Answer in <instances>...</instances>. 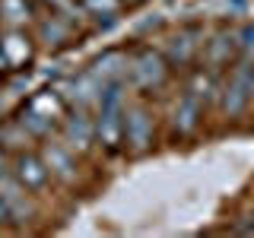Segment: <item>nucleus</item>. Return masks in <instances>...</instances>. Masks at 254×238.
<instances>
[{"instance_id": "11", "label": "nucleus", "mask_w": 254, "mask_h": 238, "mask_svg": "<svg viewBox=\"0 0 254 238\" xmlns=\"http://www.w3.org/2000/svg\"><path fill=\"white\" fill-rule=\"evenodd\" d=\"M26 108H32L35 115L48 118L51 124H58V118H61V99H58V95H51V92H42V95H35V99H32Z\"/></svg>"}, {"instance_id": "4", "label": "nucleus", "mask_w": 254, "mask_h": 238, "mask_svg": "<svg viewBox=\"0 0 254 238\" xmlns=\"http://www.w3.org/2000/svg\"><path fill=\"white\" fill-rule=\"evenodd\" d=\"M95 137V124H92V118L86 115L83 108H76L73 115H70V121H67V140H70V149H89V143Z\"/></svg>"}, {"instance_id": "14", "label": "nucleus", "mask_w": 254, "mask_h": 238, "mask_svg": "<svg viewBox=\"0 0 254 238\" xmlns=\"http://www.w3.org/2000/svg\"><path fill=\"white\" fill-rule=\"evenodd\" d=\"M83 3L95 16H108V19H115V13L121 10V0H83Z\"/></svg>"}, {"instance_id": "7", "label": "nucleus", "mask_w": 254, "mask_h": 238, "mask_svg": "<svg viewBox=\"0 0 254 238\" xmlns=\"http://www.w3.org/2000/svg\"><path fill=\"white\" fill-rule=\"evenodd\" d=\"M127 70V60H124V54H118V51H111L105 54V58H99L95 60V67H92V76L99 79V83H111V79H121V73Z\"/></svg>"}, {"instance_id": "17", "label": "nucleus", "mask_w": 254, "mask_h": 238, "mask_svg": "<svg viewBox=\"0 0 254 238\" xmlns=\"http://www.w3.org/2000/svg\"><path fill=\"white\" fill-rule=\"evenodd\" d=\"M0 70H6V58H3V48H0Z\"/></svg>"}, {"instance_id": "1", "label": "nucleus", "mask_w": 254, "mask_h": 238, "mask_svg": "<svg viewBox=\"0 0 254 238\" xmlns=\"http://www.w3.org/2000/svg\"><path fill=\"white\" fill-rule=\"evenodd\" d=\"M0 48H3V58H6L10 70H22L32 60V38L22 29H10L0 38Z\"/></svg>"}, {"instance_id": "10", "label": "nucleus", "mask_w": 254, "mask_h": 238, "mask_svg": "<svg viewBox=\"0 0 254 238\" xmlns=\"http://www.w3.org/2000/svg\"><path fill=\"white\" fill-rule=\"evenodd\" d=\"M197 115H200V99H197V95H185L181 105L175 108V127H178L181 133L194 130V127H197Z\"/></svg>"}, {"instance_id": "5", "label": "nucleus", "mask_w": 254, "mask_h": 238, "mask_svg": "<svg viewBox=\"0 0 254 238\" xmlns=\"http://www.w3.org/2000/svg\"><path fill=\"white\" fill-rule=\"evenodd\" d=\"M133 79H137L140 86H159L165 79V63H162V58L153 54V51H143L140 58H137V63H133Z\"/></svg>"}, {"instance_id": "13", "label": "nucleus", "mask_w": 254, "mask_h": 238, "mask_svg": "<svg viewBox=\"0 0 254 238\" xmlns=\"http://www.w3.org/2000/svg\"><path fill=\"white\" fill-rule=\"evenodd\" d=\"M194 51H197L194 32H185V35H178V38L172 42V51H169V58H172V63H188L190 58H194Z\"/></svg>"}, {"instance_id": "16", "label": "nucleus", "mask_w": 254, "mask_h": 238, "mask_svg": "<svg viewBox=\"0 0 254 238\" xmlns=\"http://www.w3.org/2000/svg\"><path fill=\"white\" fill-rule=\"evenodd\" d=\"M10 219V210H6V200H3V194H0V222H6Z\"/></svg>"}, {"instance_id": "15", "label": "nucleus", "mask_w": 254, "mask_h": 238, "mask_svg": "<svg viewBox=\"0 0 254 238\" xmlns=\"http://www.w3.org/2000/svg\"><path fill=\"white\" fill-rule=\"evenodd\" d=\"M242 38H245V42H242V48L251 54V48H254V26H248V29H245V32H242Z\"/></svg>"}, {"instance_id": "12", "label": "nucleus", "mask_w": 254, "mask_h": 238, "mask_svg": "<svg viewBox=\"0 0 254 238\" xmlns=\"http://www.w3.org/2000/svg\"><path fill=\"white\" fill-rule=\"evenodd\" d=\"M29 140H32V133H29L19 121H13V124H3V127H0V146L22 149V146H29Z\"/></svg>"}, {"instance_id": "3", "label": "nucleus", "mask_w": 254, "mask_h": 238, "mask_svg": "<svg viewBox=\"0 0 254 238\" xmlns=\"http://www.w3.org/2000/svg\"><path fill=\"white\" fill-rule=\"evenodd\" d=\"M45 165H48V172L58 175L61 181H73V175H76V162H73V156H70V149L61 146V143H54V140L45 146Z\"/></svg>"}, {"instance_id": "6", "label": "nucleus", "mask_w": 254, "mask_h": 238, "mask_svg": "<svg viewBox=\"0 0 254 238\" xmlns=\"http://www.w3.org/2000/svg\"><path fill=\"white\" fill-rule=\"evenodd\" d=\"M124 140L130 143L133 149H143L149 140H153V124H149L146 111H130V115L124 118Z\"/></svg>"}, {"instance_id": "9", "label": "nucleus", "mask_w": 254, "mask_h": 238, "mask_svg": "<svg viewBox=\"0 0 254 238\" xmlns=\"http://www.w3.org/2000/svg\"><path fill=\"white\" fill-rule=\"evenodd\" d=\"M0 19L10 29H19L32 19V6L29 0H0Z\"/></svg>"}, {"instance_id": "8", "label": "nucleus", "mask_w": 254, "mask_h": 238, "mask_svg": "<svg viewBox=\"0 0 254 238\" xmlns=\"http://www.w3.org/2000/svg\"><path fill=\"white\" fill-rule=\"evenodd\" d=\"M38 35H42L45 45H67L70 42V19H64V16H51V19H45L42 26H38Z\"/></svg>"}, {"instance_id": "2", "label": "nucleus", "mask_w": 254, "mask_h": 238, "mask_svg": "<svg viewBox=\"0 0 254 238\" xmlns=\"http://www.w3.org/2000/svg\"><path fill=\"white\" fill-rule=\"evenodd\" d=\"M13 175L19 178V184L26 190H42L48 184V165L38 156H32V153H22L19 159H16Z\"/></svg>"}]
</instances>
